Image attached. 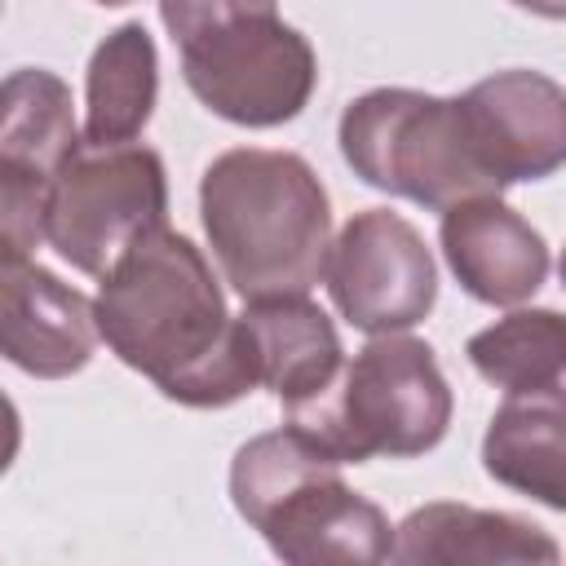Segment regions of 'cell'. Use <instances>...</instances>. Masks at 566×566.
Wrapping results in <instances>:
<instances>
[{"label":"cell","mask_w":566,"mask_h":566,"mask_svg":"<svg viewBox=\"0 0 566 566\" xmlns=\"http://www.w3.org/2000/svg\"><path fill=\"white\" fill-rule=\"evenodd\" d=\"M323 283L345 323L367 336L407 332L438 301V265L424 234L389 208L354 212L327 243Z\"/></svg>","instance_id":"ba28073f"},{"label":"cell","mask_w":566,"mask_h":566,"mask_svg":"<svg viewBox=\"0 0 566 566\" xmlns=\"http://www.w3.org/2000/svg\"><path fill=\"white\" fill-rule=\"evenodd\" d=\"M93 349V301L31 252L0 243V358L35 380H66L88 367Z\"/></svg>","instance_id":"9c48e42d"},{"label":"cell","mask_w":566,"mask_h":566,"mask_svg":"<svg viewBox=\"0 0 566 566\" xmlns=\"http://www.w3.org/2000/svg\"><path fill=\"white\" fill-rule=\"evenodd\" d=\"M159 53L142 22H119L88 57L84 71V142L119 146L137 142L155 115Z\"/></svg>","instance_id":"9a60e30c"},{"label":"cell","mask_w":566,"mask_h":566,"mask_svg":"<svg viewBox=\"0 0 566 566\" xmlns=\"http://www.w3.org/2000/svg\"><path fill=\"white\" fill-rule=\"evenodd\" d=\"M181 53V80L212 115L239 128L296 119L318 84L310 40L279 18V0H159Z\"/></svg>","instance_id":"277c9868"},{"label":"cell","mask_w":566,"mask_h":566,"mask_svg":"<svg viewBox=\"0 0 566 566\" xmlns=\"http://www.w3.org/2000/svg\"><path fill=\"white\" fill-rule=\"evenodd\" d=\"M451 407L433 345L407 332H380L354 358H340L314 398L287 407V424L340 464L411 460L447 438Z\"/></svg>","instance_id":"5b68a950"},{"label":"cell","mask_w":566,"mask_h":566,"mask_svg":"<svg viewBox=\"0 0 566 566\" xmlns=\"http://www.w3.org/2000/svg\"><path fill=\"white\" fill-rule=\"evenodd\" d=\"M517 9H526V13H539V18H548V22H557L562 13H566V0H513Z\"/></svg>","instance_id":"ffe728a7"},{"label":"cell","mask_w":566,"mask_h":566,"mask_svg":"<svg viewBox=\"0 0 566 566\" xmlns=\"http://www.w3.org/2000/svg\"><path fill=\"white\" fill-rule=\"evenodd\" d=\"M438 243L455 283L473 301L500 310L531 301L553 270L544 234L500 195H473L442 208Z\"/></svg>","instance_id":"8fae6325"},{"label":"cell","mask_w":566,"mask_h":566,"mask_svg":"<svg viewBox=\"0 0 566 566\" xmlns=\"http://www.w3.org/2000/svg\"><path fill=\"white\" fill-rule=\"evenodd\" d=\"M18 451H22V416H18L13 398L0 389V473H9Z\"/></svg>","instance_id":"d6986e66"},{"label":"cell","mask_w":566,"mask_h":566,"mask_svg":"<svg viewBox=\"0 0 566 566\" xmlns=\"http://www.w3.org/2000/svg\"><path fill=\"white\" fill-rule=\"evenodd\" d=\"M500 190L544 181L566 164V93L544 71H495L460 93Z\"/></svg>","instance_id":"30bf717a"},{"label":"cell","mask_w":566,"mask_h":566,"mask_svg":"<svg viewBox=\"0 0 566 566\" xmlns=\"http://www.w3.org/2000/svg\"><path fill=\"white\" fill-rule=\"evenodd\" d=\"M93 323L124 367L181 407H230L256 389L243 327L208 256L168 221L133 239L102 274Z\"/></svg>","instance_id":"6da1fadb"},{"label":"cell","mask_w":566,"mask_h":566,"mask_svg":"<svg viewBox=\"0 0 566 566\" xmlns=\"http://www.w3.org/2000/svg\"><path fill=\"white\" fill-rule=\"evenodd\" d=\"M473 371L504 394H535L562 385L566 336L557 310H513L464 345Z\"/></svg>","instance_id":"e0dca14e"},{"label":"cell","mask_w":566,"mask_h":566,"mask_svg":"<svg viewBox=\"0 0 566 566\" xmlns=\"http://www.w3.org/2000/svg\"><path fill=\"white\" fill-rule=\"evenodd\" d=\"M389 557L402 566H557L562 544L531 517L433 500L394 526Z\"/></svg>","instance_id":"7c38bea8"},{"label":"cell","mask_w":566,"mask_h":566,"mask_svg":"<svg viewBox=\"0 0 566 566\" xmlns=\"http://www.w3.org/2000/svg\"><path fill=\"white\" fill-rule=\"evenodd\" d=\"M164 221H168V172L159 150L142 142H119V146L80 142L49 181L44 243L80 274L102 279L133 239H142Z\"/></svg>","instance_id":"52a82bcc"},{"label":"cell","mask_w":566,"mask_h":566,"mask_svg":"<svg viewBox=\"0 0 566 566\" xmlns=\"http://www.w3.org/2000/svg\"><path fill=\"white\" fill-rule=\"evenodd\" d=\"M336 142L363 186L433 212L473 195H500L460 97L367 88L340 111Z\"/></svg>","instance_id":"8992f818"},{"label":"cell","mask_w":566,"mask_h":566,"mask_svg":"<svg viewBox=\"0 0 566 566\" xmlns=\"http://www.w3.org/2000/svg\"><path fill=\"white\" fill-rule=\"evenodd\" d=\"M199 221L243 301L310 296L332 243V203L296 150L234 146L199 177Z\"/></svg>","instance_id":"7a4b0ae2"},{"label":"cell","mask_w":566,"mask_h":566,"mask_svg":"<svg viewBox=\"0 0 566 566\" xmlns=\"http://www.w3.org/2000/svg\"><path fill=\"white\" fill-rule=\"evenodd\" d=\"M93 4H106V9H119V4H133V0H93Z\"/></svg>","instance_id":"44dd1931"},{"label":"cell","mask_w":566,"mask_h":566,"mask_svg":"<svg viewBox=\"0 0 566 566\" xmlns=\"http://www.w3.org/2000/svg\"><path fill=\"white\" fill-rule=\"evenodd\" d=\"M0 9H4V0H0Z\"/></svg>","instance_id":"7402d4cb"},{"label":"cell","mask_w":566,"mask_h":566,"mask_svg":"<svg viewBox=\"0 0 566 566\" xmlns=\"http://www.w3.org/2000/svg\"><path fill=\"white\" fill-rule=\"evenodd\" d=\"M239 327L252 354L256 389H270L283 402V411L314 398L345 358L336 323L310 296L248 301Z\"/></svg>","instance_id":"4fadbf2b"},{"label":"cell","mask_w":566,"mask_h":566,"mask_svg":"<svg viewBox=\"0 0 566 566\" xmlns=\"http://www.w3.org/2000/svg\"><path fill=\"white\" fill-rule=\"evenodd\" d=\"M482 469L544 509H566V398L562 385L504 394L482 438Z\"/></svg>","instance_id":"5bb4252c"},{"label":"cell","mask_w":566,"mask_h":566,"mask_svg":"<svg viewBox=\"0 0 566 566\" xmlns=\"http://www.w3.org/2000/svg\"><path fill=\"white\" fill-rule=\"evenodd\" d=\"M44 203H49L44 177L0 164V243L35 256V248H44Z\"/></svg>","instance_id":"ac0fdd59"},{"label":"cell","mask_w":566,"mask_h":566,"mask_svg":"<svg viewBox=\"0 0 566 566\" xmlns=\"http://www.w3.org/2000/svg\"><path fill=\"white\" fill-rule=\"evenodd\" d=\"M75 146L80 128L66 80L44 66L9 71L0 80V164L53 181Z\"/></svg>","instance_id":"2e32d148"},{"label":"cell","mask_w":566,"mask_h":566,"mask_svg":"<svg viewBox=\"0 0 566 566\" xmlns=\"http://www.w3.org/2000/svg\"><path fill=\"white\" fill-rule=\"evenodd\" d=\"M340 460L296 424L248 438L230 460V504L287 566L389 562L394 526L340 478Z\"/></svg>","instance_id":"3957f363"}]
</instances>
